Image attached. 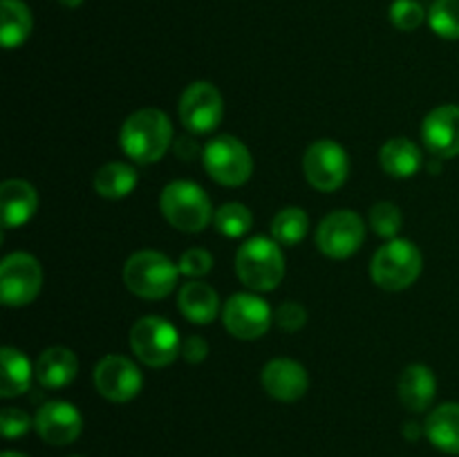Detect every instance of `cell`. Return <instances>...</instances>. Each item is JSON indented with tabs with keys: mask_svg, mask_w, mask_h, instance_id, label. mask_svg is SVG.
Returning a JSON list of instances; mask_svg holds the SVG:
<instances>
[{
	"mask_svg": "<svg viewBox=\"0 0 459 457\" xmlns=\"http://www.w3.org/2000/svg\"><path fill=\"white\" fill-rule=\"evenodd\" d=\"M173 142V124L157 108H143L124 121L119 133L121 151L137 164H155Z\"/></svg>",
	"mask_w": 459,
	"mask_h": 457,
	"instance_id": "cell-1",
	"label": "cell"
},
{
	"mask_svg": "<svg viewBox=\"0 0 459 457\" xmlns=\"http://www.w3.org/2000/svg\"><path fill=\"white\" fill-rule=\"evenodd\" d=\"M236 273L251 291H272L285 278V255L281 245L269 237L255 236L236 254Z\"/></svg>",
	"mask_w": 459,
	"mask_h": 457,
	"instance_id": "cell-2",
	"label": "cell"
},
{
	"mask_svg": "<svg viewBox=\"0 0 459 457\" xmlns=\"http://www.w3.org/2000/svg\"><path fill=\"white\" fill-rule=\"evenodd\" d=\"M179 267L160 251H137L124 264V285L146 300L166 298L178 285Z\"/></svg>",
	"mask_w": 459,
	"mask_h": 457,
	"instance_id": "cell-3",
	"label": "cell"
},
{
	"mask_svg": "<svg viewBox=\"0 0 459 457\" xmlns=\"http://www.w3.org/2000/svg\"><path fill=\"white\" fill-rule=\"evenodd\" d=\"M160 209L170 227L184 233L204 231L215 215L204 188L193 182H184V179L170 182L161 191Z\"/></svg>",
	"mask_w": 459,
	"mask_h": 457,
	"instance_id": "cell-4",
	"label": "cell"
},
{
	"mask_svg": "<svg viewBox=\"0 0 459 457\" xmlns=\"http://www.w3.org/2000/svg\"><path fill=\"white\" fill-rule=\"evenodd\" d=\"M421 264L424 260L415 242L393 237L372 255L370 276L381 289L402 291L420 278Z\"/></svg>",
	"mask_w": 459,
	"mask_h": 457,
	"instance_id": "cell-5",
	"label": "cell"
},
{
	"mask_svg": "<svg viewBox=\"0 0 459 457\" xmlns=\"http://www.w3.org/2000/svg\"><path fill=\"white\" fill-rule=\"evenodd\" d=\"M130 348L151 367L170 366L182 352V341L173 323L161 316H143L130 330Z\"/></svg>",
	"mask_w": 459,
	"mask_h": 457,
	"instance_id": "cell-6",
	"label": "cell"
},
{
	"mask_svg": "<svg viewBox=\"0 0 459 457\" xmlns=\"http://www.w3.org/2000/svg\"><path fill=\"white\" fill-rule=\"evenodd\" d=\"M204 168L213 182L222 186H242L254 173L251 152L240 139L220 134L204 146Z\"/></svg>",
	"mask_w": 459,
	"mask_h": 457,
	"instance_id": "cell-7",
	"label": "cell"
},
{
	"mask_svg": "<svg viewBox=\"0 0 459 457\" xmlns=\"http://www.w3.org/2000/svg\"><path fill=\"white\" fill-rule=\"evenodd\" d=\"M303 173L316 191H336L343 186L350 175L348 152L332 139H318L305 151Z\"/></svg>",
	"mask_w": 459,
	"mask_h": 457,
	"instance_id": "cell-8",
	"label": "cell"
},
{
	"mask_svg": "<svg viewBox=\"0 0 459 457\" xmlns=\"http://www.w3.org/2000/svg\"><path fill=\"white\" fill-rule=\"evenodd\" d=\"M43 272L34 255L9 254L0 264V298L7 307H25L39 296Z\"/></svg>",
	"mask_w": 459,
	"mask_h": 457,
	"instance_id": "cell-9",
	"label": "cell"
},
{
	"mask_svg": "<svg viewBox=\"0 0 459 457\" xmlns=\"http://www.w3.org/2000/svg\"><path fill=\"white\" fill-rule=\"evenodd\" d=\"M179 121L193 134L213 133L224 115L220 90L209 81H195L182 92L178 103Z\"/></svg>",
	"mask_w": 459,
	"mask_h": 457,
	"instance_id": "cell-10",
	"label": "cell"
},
{
	"mask_svg": "<svg viewBox=\"0 0 459 457\" xmlns=\"http://www.w3.org/2000/svg\"><path fill=\"white\" fill-rule=\"evenodd\" d=\"M366 240V224L354 211H332L316 228V246L327 258L343 260L357 254Z\"/></svg>",
	"mask_w": 459,
	"mask_h": 457,
	"instance_id": "cell-11",
	"label": "cell"
},
{
	"mask_svg": "<svg viewBox=\"0 0 459 457\" xmlns=\"http://www.w3.org/2000/svg\"><path fill=\"white\" fill-rule=\"evenodd\" d=\"M229 334L242 341L260 339L273 321L272 307L255 294H233L222 309Z\"/></svg>",
	"mask_w": 459,
	"mask_h": 457,
	"instance_id": "cell-12",
	"label": "cell"
},
{
	"mask_svg": "<svg viewBox=\"0 0 459 457\" xmlns=\"http://www.w3.org/2000/svg\"><path fill=\"white\" fill-rule=\"evenodd\" d=\"M142 384L143 379L139 367L121 354H108L94 367V385H97L99 394L108 401H130L139 394Z\"/></svg>",
	"mask_w": 459,
	"mask_h": 457,
	"instance_id": "cell-13",
	"label": "cell"
},
{
	"mask_svg": "<svg viewBox=\"0 0 459 457\" xmlns=\"http://www.w3.org/2000/svg\"><path fill=\"white\" fill-rule=\"evenodd\" d=\"M36 433L52 446H67L74 442L83 428V419L76 406L67 401H48L34 417Z\"/></svg>",
	"mask_w": 459,
	"mask_h": 457,
	"instance_id": "cell-14",
	"label": "cell"
},
{
	"mask_svg": "<svg viewBox=\"0 0 459 457\" xmlns=\"http://www.w3.org/2000/svg\"><path fill=\"white\" fill-rule=\"evenodd\" d=\"M421 139L437 160L459 155V106H439L426 115Z\"/></svg>",
	"mask_w": 459,
	"mask_h": 457,
	"instance_id": "cell-15",
	"label": "cell"
},
{
	"mask_svg": "<svg viewBox=\"0 0 459 457\" xmlns=\"http://www.w3.org/2000/svg\"><path fill=\"white\" fill-rule=\"evenodd\" d=\"M263 388L278 401H299L309 388L307 370L291 358H273L263 367Z\"/></svg>",
	"mask_w": 459,
	"mask_h": 457,
	"instance_id": "cell-16",
	"label": "cell"
},
{
	"mask_svg": "<svg viewBox=\"0 0 459 457\" xmlns=\"http://www.w3.org/2000/svg\"><path fill=\"white\" fill-rule=\"evenodd\" d=\"M36 209H39V195L30 182H25V179L3 182V186H0V213H3L4 227H22L34 218Z\"/></svg>",
	"mask_w": 459,
	"mask_h": 457,
	"instance_id": "cell-17",
	"label": "cell"
},
{
	"mask_svg": "<svg viewBox=\"0 0 459 457\" xmlns=\"http://www.w3.org/2000/svg\"><path fill=\"white\" fill-rule=\"evenodd\" d=\"M76 372H79L76 354L61 345L45 349L34 367L36 381L48 390H61L70 385L76 379Z\"/></svg>",
	"mask_w": 459,
	"mask_h": 457,
	"instance_id": "cell-18",
	"label": "cell"
},
{
	"mask_svg": "<svg viewBox=\"0 0 459 457\" xmlns=\"http://www.w3.org/2000/svg\"><path fill=\"white\" fill-rule=\"evenodd\" d=\"M437 392V381L430 367L412 363L399 376V399L411 412H424L433 403Z\"/></svg>",
	"mask_w": 459,
	"mask_h": 457,
	"instance_id": "cell-19",
	"label": "cell"
},
{
	"mask_svg": "<svg viewBox=\"0 0 459 457\" xmlns=\"http://www.w3.org/2000/svg\"><path fill=\"white\" fill-rule=\"evenodd\" d=\"M178 307L191 323L209 325L220 312V296L211 285L200 280H191L179 289Z\"/></svg>",
	"mask_w": 459,
	"mask_h": 457,
	"instance_id": "cell-20",
	"label": "cell"
},
{
	"mask_svg": "<svg viewBox=\"0 0 459 457\" xmlns=\"http://www.w3.org/2000/svg\"><path fill=\"white\" fill-rule=\"evenodd\" d=\"M379 161L381 168L390 175V177L397 179H406L417 175V170L421 168V157L420 146L415 142H411L408 137H394L388 139L384 143L379 152Z\"/></svg>",
	"mask_w": 459,
	"mask_h": 457,
	"instance_id": "cell-21",
	"label": "cell"
},
{
	"mask_svg": "<svg viewBox=\"0 0 459 457\" xmlns=\"http://www.w3.org/2000/svg\"><path fill=\"white\" fill-rule=\"evenodd\" d=\"M424 433L439 451L459 455V403H442L429 415Z\"/></svg>",
	"mask_w": 459,
	"mask_h": 457,
	"instance_id": "cell-22",
	"label": "cell"
},
{
	"mask_svg": "<svg viewBox=\"0 0 459 457\" xmlns=\"http://www.w3.org/2000/svg\"><path fill=\"white\" fill-rule=\"evenodd\" d=\"M0 366H3V372H0V397L12 399L30 390L34 370H31L30 358L21 349L9 348V345L0 349Z\"/></svg>",
	"mask_w": 459,
	"mask_h": 457,
	"instance_id": "cell-23",
	"label": "cell"
},
{
	"mask_svg": "<svg viewBox=\"0 0 459 457\" xmlns=\"http://www.w3.org/2000/svg\"><path fill=\"white\" fill-rule=\"evenodd\" d=\"M34 27L30 7L22 0H3L0 3V40L7 49L25 43Z\"/></svg>",
	"mask_w": 459,
	"mask_h": 457,
	"instance_id": "cell-24",
	"label": "cell"
},
{
	"mask_svg": "<svg viewBox=\"0 0 459 457\" xmlns=\"http://www.w3.org/2000/svg\"><path fill=\"white\" fill-rule=\"evenodd\" d=\"M137 170L124 161H110L94 175V191L106 200H121L137 188Z\"/></svg>",
	"mask_w": 459,
	"mask_h": 457,
	"instance_id": "cell-25",
	"label": "cell"
},
{
	"mask_svg": "<svg viewBox=\"0 0 459 457\" xmlns=\"http://www.w3.org/2000/svg\"><path fill=\"white\" fill-rule=\"evenodd\" d=\"M309 218L299 206H287L278 211L272 222V236L281 246H294L307 236Z\"/></svg>",
	"mask_w": 459,
	"mask_h": 457,
	"instance_id": "cell-26",
	"label": "cell"
},
{
	"mask_svg": "<svg viewBox=\"0 0 459 457\" xmlns=\"http://www.w3.org/2000/svg\"><path fill=\"white\" fill-rule=\"evenodd\" d=\"M213 224L222 236L242 237L249 233L251 224H254V215L240 202H229V204H222L215 211Z\"/></svg>",
	"mask_w": 459,
	"mask_h": 457,
	"instance_id": "cell-27",
	"label": "cell"
},
{
	"mask_svg": "<svg viewBox=\"0 0 459 457\" xmlns=\"http://www.w3.org/2000/svg\"><path fill=\"white\" fill-rule=\"evenodd\" d=\"M429 22L435 34L442 39H459V0H435Z\"/></svg>",
	"mask_w": 459,
	"mask_h": 457,
	"instance_id": "cell-28",
	"label": "cell"
},
{
	"mask_svg": "<svg viewBox=\"0 0 459 457\" xmlns=\"http://www.w3.org/2000/svg\"><path fill=\"white\" fill-rule=\"evenodd\" d=\"M402 211L393 202H377L370 209V228L377 236L393 240L402 228Z\"/></svg>",
	"mask_w": 459,
	"mask_h": 457,
	"instance_id": "cell-29",
	"label": "cell"
},
{
	"mask_svg": "<svg viewBox=\"0 0 459 457\" xmlns=\"http://www.w3.org/2000/svg\"><path fill=\"white\" fill-rule=\"evenodd\" d=\"M424 7L415 0H394L390 4V22L402 31H412L424 22Z\"/></svg>",
	"mask_w": 459,
	"mask_h": 457,
	"instance_id": "cell-30",
	"label": "cell"
},
{
	"mask_svg": "<svg viewBox=\"0 0 459 457\" xmlns=\"http://www.w3.org/2000/svg\"><path fill=\"white\" fill-rule=\"evenodd\" d=\"M178 267H179V273H184V276L202 278L211 272V267H213V255H211L206 249L195 246V249L184 251Z\"/></svg>",
	"mask_w": 459,
	"mask_h": 457,
	"instance_id": "cell-31",
	"label": "cell"
},
{
	"mask_svg": "<svg viewBox=\"0 0 459 457\" xmlns=\"http://www.w3.org/2000/svg\"><path fill=\"white\" fill-rule=\"evenodd\" d=\"M31 428V419L25 410H18V408H3L0 412V430L7 439H16L22 437L27 430Z\"/></svg>",
	"mask_w": 459,
	"mask_h": 457,
	"instance_id": "cell-32",
	"label": "cell"
},
{
	"mask_svg": "<svg viewBox=\"0 0 459 457\" xmlns=\"http://www.w3.org/2000/svg\"><path fill=\"white\" fill-rule=\"evenodd\" d=\"M276 323H278V327H281V330L299 332L300 327L307 323V312H305L303 305L290 300V303H282L281 307H278Z\"/></svg>",
	"mask_w": 459,
	"mask_h": 457,
	"instance_id": "cell-33",
	"label": "cell"
},
{
	"mask_svg": "<svg viewBox=\"0 0 459 457\" xmlns=\"http://www.w3.org/2000/svg\"><path fill=\"white\" fill-rule=\"evenodd\" d=\"M209 354V343L202 336H186L182 341V357L188 363H202Z\"/></svg>",
	"mask_w": 459,
	"mask_h": 457,
	"instance_id": "cell-34",
	"label": "cell"
},
{
	"mask_svg": "<svg viewBox=\"0 0 459 457\" xmlns=\"http://www.w3.org/2000/svg\"><path fill=\"white\" fill-rule=\"evenodd\" d=\"M175 151H178V155L184 157V160H191L193 151H195V143H193L188 137H182L178 146H175Z\"/></svg>",
	"mask_w": 459,
	"mask_h": 457,
	"instance_id": "cell-35",
	"label": "cell"
},
{
	"mask_svg": "<svg viewBox=\"0 0 459 457\" xmlns=\"http://www.w3.org/2000/svg\"><path fill=\"white\" fill-rule=\"evenodd\" d=\"M58 3L65 4V7H79V4L83 3V0H58Z\"/></svg>",
	"mask_w": 459,
	"mask_h": 457,
	"instance_id": "cell-36",
	"label": "cell"
},
{
	"mask_svg": "<svg viewBox=\"0 0 459 457\" xmlns=\"http://www.w3.org/2000/svg\"><path fill=\"white\" fill-rule=\"evenodd\" d=\"M0 457H27V455H22V453H16V451H7V453H3Z\"/></svg>",
	"mask_w": 459,
	"mask_h": 457,
	"instance_id": "cell-37",
	"label": "cell"
}]
</instances>
